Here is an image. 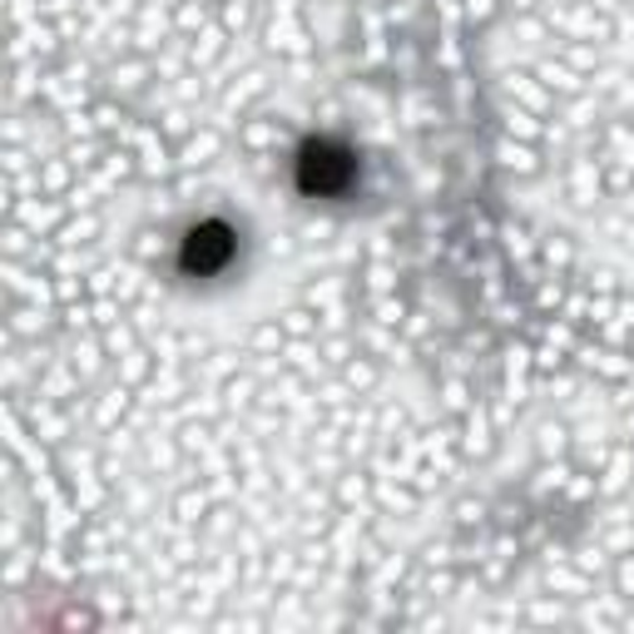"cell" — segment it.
I'll list each match as a JSON object with an SVG mask.
<instances>
[{
	"label": "cell",
	"mask_w": 634,
	"mask_h": 634,
	"mask_svg": "<svg viewBox=\"0 0 634 634\" xmlns=\"http://www.w3.org/2000/svg\"><path fill=\"white\" fill-rule=\"evenodd\" d=\"M347 174H352V164H347L343 154H333L327 144L308 154V189H323V194H333V189L347 179Z\"/></svg>",
	"instance_id": "6da1fadb"
}]
</instances>
